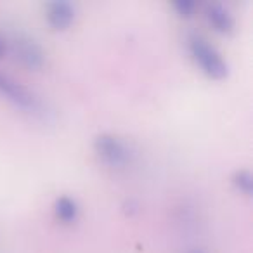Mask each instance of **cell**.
Here are the masks:
<instances>
[{
  "mask_svg": "<svg viewBox=\"0 0 253 253\" xmlns=\"http://www.w3.org/2000/svg\"><path fill=\"white\" fill-rule=\"evenodd\" d=\"M77 16V7L68 0H54L45 4V19L56 32H63L71 26Z\"/></svg>",
  "mask_w": 253,
  "mask_h": 253,
  "instance_id": "cell-5",
  "label": "cell"
},
{
  "mask_svg": "<svg viewBox=\"0 0 253 253\" xmlns=\"http://www.w3.org/2000/svg\"><path fill=\"white\" fill-rule=\"evenodd\" d=\"M94 153L106 167L113 170H123L130 165L134 160V151L120 135L116 134H104L95 135L94 139Z\"/></svg>",
  "mask_w": 253,
  "mask_h": 253,
  "instance_id": "cell-2",
  "label": "cell"
},
{
  "mask_svg": "<svg viewBox=\"0 0 253 253\" xmlns=\"http://www.w3.org/2000/svg\"><path fill=\"white\" fill-rule=\"evenodd\" d=\"M5 50H11L12 56L30 70H40L45 64V52L42 45L23 32H12L5 39Z\"/></svg>",
  "mask_w": 253,
  "mask_h": 253,
  "instance_id": "cell-3",
  "label": "cell"
},
{
  "mask_svg": "<svg viewBox=\"0 0 253 253\" xmlns=\"http://www.w3.org/2000/svg\"><path fill=\"white\" fill-rule=\"evenodd\" d=\"M231 180H232V184H234L236 189H238L239 193L245 194V196H250V194L253 193V175L248 169L236 170V172L232 173Z\"/></svg>",
  "mask_w": 253,
  "mask_h": 253,
  "instance_id": "cell-8",
  "label": "cell"
},
{
  "mask_svg": "<svg viewBox=\"0 0 253 253\" xmlns=\"http://www.w3.org/2000/svg\"><path fill=\"white\" fill-rule=\"evenodd\" d=\"M0 95H4L9 102L26 113H32V115L43 113V102L40 101L39 95L4 71H0Z\"/></svg>",
  "mask_w": 253,
  "mask_h": 253,
  "instance_id": "cell-4",
  "label": "cell"
},
{
  "mask_svg": "<svg viewBox=\"0 0 253 253\" xmlns=\"http://www.w3.org/2000/svg\"><path fill=\"white\" fill-rule=\"evenodd\" d=\"M203 12L208 25L217 30L218 33H231L234 30V16L225 5L218 4V2H208L205 4Z\"/></svg>",
  "mask_w": 253,
  "mask_h": 253,
  "instance_id": "cell-6",
  "label": "cell"
},
{
  "mask_svg": "<svg viewBox=\"0 0 253 253\" xmlns=\"http://www.w3.org/2000/svg\"><path fill=\"white\" fill-rule=\"evenodd\" d=\"M172 9L180 18H193L198 9V4L193 0H175V2H172Z\"/></svg>",
  "mask_w": 253,
  "mask_h": 253,
  "instance_id": "cell-9",
  "label": "cell"
},
{
  "mask_svg": "<svg viewBox=\"0 0 253 253\" xmlns=\"http://www.w3.org/2000/svg\"><path fill=\"white\" fill-rule=\"evenodd\" d=\"M5 52H7V50H5V37L0 35V56H4Z\"/></svg>",
  "mask_w": 253,
  "mask_h": 253,
  "instance_id": "cell-10",
  "label": "cell"
},
{
  "mask_svg": "<svg viewBox=\"0 0 253 253\" xmlns=\"http://www.w3.org/2000/svg\"><path fill=\"white\" fill-rule=\"evenodd\" d=\"M52 210H54V217L61 224H73V222H77L78 213H80V207H78L77 200L68 196V194L56 198Z\"/></svg>",
  "mask_w": 253,
  "mask_h": 253,
  "instance_id": "cell-7",
  "label": "cell"
},
{
  "mask_svg": "<svg viewBox=\"0 0 253 253\" xmlns=\"http://www.w3.org/2000/svg\"><path fill=\"white\" fill-rule=\"evenodd\" d=\"M187 50L191 57L196 63V66L211 80H222L229 75V64L222 52L203 35H193L187 37Z\"/></svg>",
  "mask_w": 253,
  "mask_h": 253,
  "instance_id": "cell-1",
  "label": "cell"
},
{
  "mask_svg": "<svg viewBox=\"0 0 253 253\" xmlns=\"http://www.w3.org/2000/svg\"><path fill=\"white\" fill-rule=\"evenodd\" d=\"M186 253H208L207 250H203V248H189Z\"/></svg>",
  "mask_w": 253,
  "mask_h": 253,
  "instance_id": "cell-11",
  "label": "cell"
}]
</instances>
